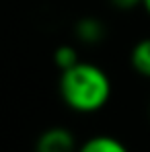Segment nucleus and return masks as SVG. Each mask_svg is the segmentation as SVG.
I'll return each instance as SVG.
<instances>
[{"instance_id": "1", "label": "nucleus", "mask_w": 150, "mask_h": 152, "mask_svg": "<svg viewBox=\"0 0 150 152\" xmlns=\"http://www.w3.org/2000/svg\"><path fill=\"white\" fill-rule=\"evenodd\" d=\"M60 97L76 113H95L111 97V80L101 66L80 60L60 74Z\"/></svg>"}, {"instance_id": "2", "label": "nucleus", "mask_w": 150, "mask_h": 152, "mask_svg": "<svg viewBox=\"0 0 150 152\" xmlns=\"http://www.w3.org/2000/svg\"><path fill=\"white\" fill-rule=\"evenodd\" d=\"M35 152H78L76 140L66 127H48L35 144Z\"/></svg>"}, {"instance_id": "3", "label": "nucleus", "mask_w": 150, "mask_h": 152, "mask_svg": "<svg viewBox=\"0 0 150 152\" xmlns=\"http://www.w3.org/2000/svg\"><path fill=\"white\" fill-rule=\"evenodd\" d=\"M78 152H130L124 142H119L113 136H93L89 138Z\"/></svg>"}, {"instance_id": "4", "label": "nucleus", "mask_w": 150, "mask_h": 152, "mask_svg": "<svg viewBox=\"0 0 150 152\" xmlns=\"http://www.w3.org/2000/svg\"><path fill=\"white\" fill-rule=\"evenodd\" d=\"M130 62L138 74L150 78V37L140 39L130 53Z\"/></svg>"}, {"instance_id": "5", "label": "nucleus", "mask_w": 150, "mask_h": 152, "mask_svg": "<svg viewBox=\"0 0 150 152\" xmlns=\"http://www.w3.org/2000/svg\"><path fill=\"white\" fill-rule=\"evenodd\" d=\"M76 35L84 43H97L105 35V27L101 21L93 19V17H86V19H80L76 23Z\"/></svg>"}, {"instance_id": "6", "label": "nucleus", "mask_w": 150, "mask_h": 152, "mask_svg": "<svg viewBox=\"0 0 150 152\" xmlns=\"http://www.w3.org/2000/svg\"><path fill=\"white\" fill-rule=\"evenodd\" d=\"M53 62H56V66L60 68V72H64V70L76 66V64L80 62V58H78L76 48H72V45H60V48L56 50V53H53Z\"/></svg>"}, {"instance_id": "7", "label": "nucleus", "mask_w": 150, "mask_h": 152, "mask_svg": "<svg viewBox=\"0 0 150 152\" xmlns=\"http://www.w3.org/2000/svg\"><path fill=\"white\" fill-rule=\"evenodd\" d=\"M144 0H111L113 6L121 8V10H130V8H136V6H142Z\"/></svg>"}, {"instance_id": "8", "label": "nucleus", "mask_w": 150, "mask_h": 152, "mask_svg": "<svg viewBox=\"0 0 150 152\" xmlns=\"http://www.w3.org/2000/svg\"><path fill=\"white\" fill-rule=\"evenodd\" d=\"M142 6L146 8V12H148V15H150V0H144V2H142Z\"/></svg>"}]
</instances>
